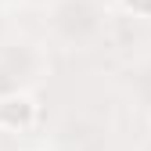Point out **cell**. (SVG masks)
<instances>
[{
  "label": "cell",
  "instance_id": "1",
  "mask_svg": "<svg viewBox=\"0 0 151 151\" xmlns=\"http://www.w3.org/2000/svg\"><path fill=\"white\" fill-rule=\"evenodd\" d=\"M36 122V104L32 97H4L0 101V129L7 133H22Z\"/></svg>",
  "mask_w": 151,
  "mask_h": 151
},
{
  "label": "cell",
  "instance_id": "2",
  "mask_svg": "<svg viewBox=\"0 0 151 151\" xmlns=\"http://www.w3.org/2000/svg\"><path fill=\"white\" fill-rule=\"evenodd\" d=\"M122 4L133 14H140V18H151V0H122Z\"/></svg>",
  "mask_w": 151,
  "mask_h": 151
}]
</instances>
